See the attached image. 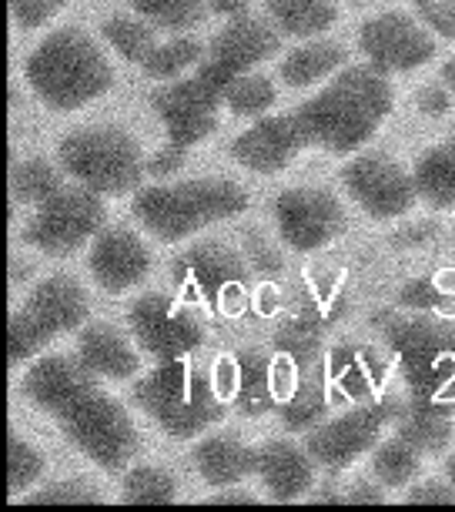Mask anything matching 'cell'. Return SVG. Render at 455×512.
Listing matches in <instances>:
<instances>
[{
	"instance_id": "1",
	"label": "cell",
	"mask_w": 455,
	"mask_h": 512,
	"mask_svg": "<svg viewBox=\"0 0 455 512\" xmlns=\"http://www.w3.org/2000/svg\"><path fill=\"white\" fill-rule=\"evenodd\" d=\"M21 395L101 472H124L131 466L141 446L134 419L108 389H101V379L77 355L37 359L24 372Z\"/></svg>"
},
{
	"instance_id": "2",
	"label": "cell",
	"mask_w": 455,
	"mask_h": 512,
	"mask_svg": "<svg viewBox=\"0 0 455 512\" xmlns=\"http://www.w3.org/2000/svg\"><path fill=\"white\" fill-rule=\"evenodd\" d=\"M395 108L389 74L375 64H345L328 77L322 91L295 108V124L305 148L328 154H355L369 144Z\"/></svg>"
},
{
	"instance_id": "3",
	"label": "cell",
	"mask_w": 455,
	"mask_h": 512,
	"mask_svg": "<svg viewBox=\"0 0 455 512\" xmlns=\"http://www.w3.org/2000/svg\"><path fill=\"white\" fill-rule=\"evenodd\" d=\"M27 88L47 111H81L114 88V67L91 34L61 27L47 34L24 61Z\"/></svg>"
},
{
	"instance_id": "4",
	"label": "cell",
	"mask_w": 455,
	"mask_h": 512,
	"mask_svg": "<svg viewBox=\"0 0 455 512\" xmlns=\"http://www.w3.org/2000/svg\"><path fill=\"white\" fill-rule=\"evenodd\" d=\"M382 342L389 345L405 379V395L419 409L455 412V328L439 318L375 315Z\"/></svg>"
},
{
	"instance_id": "5",
	"label": "cell",
	"mask_w": 455,
	"mask_h": 512,
	"mask_svg": "<svg viewBox=\"0 0 455 512\" xmlns=\"http://www.w3.org/2000/svg\"><path fill=\"white\" fill-rule=\"evenodd\" d=\"M248 201V191L231 178H188L141 188L131 201V215L154 241L178 245L218 221L238 218Z\"/></svg>"
},
{
	"instance_id": "6",
	"label": "cell",
	"mask_w": 455,
	"mask_h": 512,
	"mask_svg": "<svg viewBox=\"0 0 455 512\" xmlns=\"http://www.w3.org/2000/svg\"><path fill=\"white\" fill-rule=\"evenodd\" d=\"M131 399L171 439H195L228 415L215 375L188 359L158 362L148 375H138Z\"/></svg>"
},
{
	"instance_id": "7",
	"label": "cell",
	"mask_w": 455,
	"mask_h": 512,
	"mask_svg": "<svg viewBox=\"0 0 455 512\" xmlns=\"http://www.w3.org/2000/svg\"><path fill=\"white\" fill-rule=\"evenodd\" d=\"M57 161H61L64 175H71L77 185L98 191L101 198L134 195L148 175V158L141 154V144L114 124L71 131L57 144Z\"/></svg>"
},
{
	"instance_id": "8",
	"label": "cell",
	"mask_w": 455,
	"mask_h": 512,
	"mask_svg": "<svg viewBox=\"0 0 455 512\" xmlns=\"http://www.w3.org/2000/svg\"><path fill=\"white\" fill-rule=\"evenodd\" d=\"M87 315H91V302H87L81 282H74L71 275L41 278L11 315V328H7L11 365L21 369L61 335L81 332Z\"/></svg>"
},
{
	"instance_id": "9",
	"label": "cell",
	"mask_w": 455,
	"mask_h": 512,
	"mask_svg": "<svg viewBox=\"0 0 455 512\" xmlns=\"http://www.w3.org/2000/svg\"><path fill=\"white\" fill-rule=\"evenodd\" d=\"M228 84V77L215 71L208 61H201L191 77L164 81L151 94V108L168 131V141L178 144V148H195L198 141H205L218 128Z\"/></svg>"
},
{
	"instance_id": "10",
	"label": "cell",
	"mask_w": 455,
	"mask_h": 512,
	"mask_svg": "<svg viewBox=\"0 0 455 512\" xmlns=\"http://www.w3.org/2000/svg\"><path fill=\"white\" fill-rule=\"evenodd\" d=\"M405 409L402 399H365L355 409H348L332 419H322L315 429H308L305 449L325 472H342L352 462H358L365 452H375V446L385 439V429L399 422Z\"/></svg>"
},
{
	"instance_id": "11",
	"label": "cell",
	"mask_w": 455,
	"mask_h": 512,
	"mask_svg": "<svg viewBox=\"0 0 455 512\" xmlns=\"http://www.w3.org/2000/svg\"><path fill=\"white\" fill-rule=\"evenodd\" d=\"M104 218H108L104 198L74 181V185H64L54 198H47L44 205H37L21 238L47 258H71L98 238Z\"/></svg>"
},
{
	"instance_id": "12",
	"label": "cell",
	"mask_w": 455,
	"mask_h": 512,
	"mask_svg": "<svg viewBox=\"0 0 455 512\" xmlns=\"http://www.w3.org/2000/svg\"><path fill=\"white\" fill-rule=\"evenodd\" d=\"M338 181H342L345 195L372 221L402 218V215H409L412 205L419 201L415 175L385 151L358 154V158H352L338 171Z\"/></svg>"
},
{
	"instance_id": "13",
	"label": "cell",
	"mask_w": 455,
	"mask_h": 512,
	"mask_svg": "<svg viewBox=\"0 0 455 512\" xmlns=\"http://www.w3.org/2000/svg\"><path fill=\"white\" fill-rule=\"evenodd\" d=\"M245 255L231 251L221 241H205V245H191L171 262V278L188 298L231 312L238 298H245L248 272Z\"/></svg>"
},
{
	"instance_id": "14",
	"label": "cell",
	"mask_w": 455,
	"mask_h": 512,
	"mask_svg": "<svg viewBox=\"0 0 455 512\" xmlns=\"http://www.w3.org/2000/svg\"><path fill=\"white\" fill-rule=\"evenodd\" d=\"M275 228L292 251L312 255L345 235L348 215L328 188H288L275 198Z\"/></svg>"
},
{
	"instance_id": "15",
	"label": "cell",
	"mask_w": 455,
	"mask_h": 512,
	"mask_svg": "<svg viewBox=\"0 0 455 512\" xmlns=\"http://www.w3.org/2000/svg\"><path fill=\"white\" fill-rule=\"evenodd\" d=\"M124 318H128L131 338L154 362L188 359V355L198 352L201 342H205V328H201L185 308H178L161 292H148V295L134 298Z\"/></svg>"
},
{
	"instance_id": "16",
	"label": "cell",
	"mask_w": 455,
	"mask_h": 512,
	"mask_svg": "<svg viewBox=\"0 0 455 512\" xmlns=\"http://www.w3.org/2000/svg\"><path fill=\"white\" fill-rule=\"evenodd\" d=\"M358 51L385 74L415 71L435 57V41L419 21L402 11H385L358 27Z\"/></svg>"
},
{
	"instance_id": "17",
	"label": "cell",
	"mask_w": 455,
	"mask_h": 512,
	"mask_svg": "<svg viewBox=\"0 0 455 512\" xmlns=\"http://www.w3.org/2000/svg\"><path fill=\"white\" fill-rule=\"evenodd\" d=\"M87 272L101 292L124 295L151 275V251L138 231L124 225H104L87 248Z\"/></svg>"
},
{
	"instance_id": "18",
	"label": "cell",
	"mask_w": 455,
	"mask_h": 512,
	"mask_svg": "<svg viewBox=\"0 0 455 512\" xmlns=\"http://www.w3.org/2000/svg\"><path fill=\"white\" fill-rule=\"evenodd\" d=\"M231 158L241 164L251 175H278V171L292 168L298 154L305 151L302 131L295 124V114H265L251 124L248 131H241L231 141Z\"/></svg>"
},
{
	"instance_id": "19",
	"label": "cell",
	"mask_w": 455,
	"mask_h": 512,
	"mask_svg": "<svg viewBox=\"0 0 455 512\" xmlns=\"http://www.w3.org/2000/svg\"><path fill=\"white\" fill-rule=\"evenodd\" d=\"M278 51H282V31H271L265 21L251 14H238L231 17L228 27H221L211 37L205 61L225 74L228 81H235L238 74L255 71L261 61L275 57Z\"/></svg>"
},
{
	"instance_id": "20",
	"label": "cell",
	"mask_w": 455,
	"mask_h": 512,
	"mask_svg": "<svg viewBox=\"0 0 455 512\" xmlns=\"http://www.w3.org/2000/svg\"><path fill=\"white\" fill-rule=\"evenodd\" d=\"M318 462L305 446H295L288 439H268L258 446L255 456V479L261 492L275 502H295L305 499L315 486Z\"/></svg>"
},
{
	"instance_id": "21",
	"label": "cell",
	"mask_w": 455,
	"mask_h": 512,
	"mask_svg": "<svg viewBox=\"0 0 455 512\" xmlns=\"http://www.w3.org/2000/svg\"><path fill=\"white\" fill-rule=\"evenodd\" d=\"M215 385L221 399L245 415H265L278 402L275 369L261 352L221 355L215 365Z\"/></svg>"
},
{
	"instance_id": "22",
	"label": "cell",
	"mask_w": 455,
	"mask_h": 512,
	"mask_svg": "<svg viewBox=\"0 0 455 512\" xmlns=\"http://www.w3.org/2000/svg\"><path fill=\"white\" fill-rule=\"evenodd\" d=\"M134 338H128L121 328L108 322H91L77 332V359L91 369L98 379L108 382H128L138 379L141 372V355L134 349Z\"/></svg>"
},
{
	"instance_id": "23",
	"label": "cell",
	"mask_w": 455,
	"mask_h": 512,
	"mask_svg": "<svg viewBox=\"0 0 455 512\" xmlns=\"http://www.w3.org/2000/svg\"><path fill=\"white\" fill-rule=\"evenodd\" d=\"M255 456L258 449H251L238 436H228V432H211L191 449L195 472L211 489L241 486L248 476H255Z\"/></svg>"
},
{
	"instance_id": "24",
	"label": "cell",
	"mask_w": 455,
	"mask_h": 512,
	"mask_svg": "<svg viewBox=\"0 0 455 512\" xmlns=\"http://www.w3.org/2000/svg\"><path fill=\"white\" fill-rule=\"evenodd\" d=\"M325 379H328V392L335 399H375V392L382 389L385 382V365L372 349H362V345H335L332 352L325 355Z\"/></svg>"
},
{
	"instance_id": "25",
	"label": "cell",
	"mask_w": 455,
	"mask_h": 512,
	"mask_svg": "<svg viewBox=\"0 0 455 512\" xmlns=\"http://www.w3.org/2000/svg\"><path fill=\"white\" fill-rule=\"evenodd\" d=\"M348 64V51L335 41H305L298 44L295 51H288L278 64V77L288 84V88L302 91L312 88V84H322L328 77H335L342 67Z\"/></svg>"
},
{
	"instance_id": "26",
	"label": "cell",
	"mask_w": 455,
	"mask_h": 512,
	"mask_svg": "<svg viewBox=\"0 0 455 512\" xmlns=\"http://www.w3.org/2000/svg\"><path fill=\"white\" fill-rule=\"evenodd\" d=\"M412 175L415 188H419V201L435 211L455 208V138L425 148L415 158Z\"/></svg>"
},
{
	"instance_id": "27",
	"label": "cell",
	"mask_w": 455,
	"mask_h": 512,
	"mask_svg": "<svg viewBox=\"0 0 455 512\" xmlns=\"http://www.w3.org/2000/svg\"><path fill=\"white\" fill-rule=\"evenodd\" d=\"M261 7L271 17V24L295 41L322 37L338 21V7L332 0H261Z\"/></svg>"
},
{
	"instance_id": "28",
	"label": "cell",
	"mask_w": 455,
	"mask_h": 512,
	"mask_svg": "<svg viewBox=\"0 0 455 512\" xmlns=\"http://www.w3.org/2000/svg\"><path fill=\"white\" fill-rule=\"evenodd\" d=\"M395 432L409 439L415 449H422L425 456H442L455 442L452 412L419 409V405H412V402H405L399 422H395Z\"/></svg>"
},
{
	"instance_id": "29",
	"label": "cell",
	"mask_w": 455,
	"mask_h": 512,
	"mask_svg": "<svg viewBox=\"0 0 455 512\" xmlns=\"http://www.w3.org/2000/svg\"><path fill=\"white\" fill-rule=\"evenodd\" d=\"M422 449H415L405 436H389L382 439L372 452V476L382 482L389 492H405L419 479L422 472Z\"/></svg>"
},
{
	"instance_id": "30",
	"label": "cell",
	"mask_w": 455,
	"mask_h": 512,
	"mask_svg": "<svg viewBox=\"0 0 455 512\" xmlns=\"http://www.w3.org/2000/svg\"><path fill=\"white\" fill-rule=\"evenodd\" d=\"M154 31H158V27L148 24L138 14H111V17H104V24H101L104 41H108L124 61L138 64V67L148 61V54L158 47V34Z\"/></svg>"
},
{
	"instance_id": "31",
	"label": "cell",
	"mask_w": 455,
	"mask_h": 512,
	"mask_svg": "<svg viewBox=\"0 0 455 512\" xmlns=\"http://www.w3.org/2000/svg\"><path fill=\"white\" fill-rule=\"evenodd\" d=\"M131 7V14L144 17L148 24H154L158 31L171 34H188L195 27L205 24V17L211 7L205 0H124Z\"/></svg>"
},
{
	"instance_id": "32",
	"label": "cell",
	"mask_w": 455,
	"mask_h": 512,
	"mask_svg": "<svg viewBox=\"0 0 455 512\" xmlns=\"http://www.w3.org/2000/svg\"><path fill=\"white\" fill-rule=\"evenodd\" d=\"M64 188L61 171L54 168L47 158H21L14 161L11 171V191H14V205H44L47 198H54Z\"/></svg>"
},
{
	"instance_id": "33",
	"label": "cell",
	"mask_w": 455,
	"mask_h": 512,
	"mask_svg": "<svg viewBox=\"0 0 455 512\" xmlns=\"http://www.w3.org/2000/svg\"><path fill=\"white\" fill-rule=\"evenodd\" d=\"M205 47H201L195 37H174L168 44H158L148 54V61L141 64V74L151 77V81H174L188 71V67H198L205 61Z\"/></svg>"
},
{
	"instance_id": "34",
	"label": "cell",
	"mask_w": 455,
	"mask_h": 512,
	"mask_svg": "<svg viewBox=\"0 0 455 512\" xmlns=\"http://www.w3.org/2000/svg\"><path fill=\"white\" fill-rule=\"evenodd\" d=\"M275 101H278L275 84L258 71L238 74L225 91V108L231 114H238V118H265L275 108Z\"/></svg>"
},
{
	"instance_id": "35",
	"label": "cell",
	"mask_w": 455,
	"mask_h": 512,
	"mask_svg": "<svg viewBox=\"0 0 455 512\" xmlns=\"http://www.w3.org/2000/svg\"><path fill=\"white\" fill-rule=\"evenodd\" d=\"M44 472L47 462L41 452L17 432H11V439H7V492H11V499L27 496L44 479Z\"/></svg>"
},
{
	"instance_id": "36",
	"label": "cell",
	"mask_w": 455,
	"mask_h": 512,
	"mask_svg": "<svg viewBox=\"0 0 455 512\" xmlns=\"http://www.w3.org/2000/svg\"><path fill=\"white\" fill-rule=\"evenodd\" d=\"M121 499L124 502H174L178 499V482L164 469L134 466L121 476Z\"/></svg>"
},
{
	"instance_id": "37",
	"label": "cell",
	"mask_w": 455,
	"mask_h": 512,
	"mask_svg": "<svg viewBox=\"0 0 455 512\" xmlns=\"http://www.w3.org/2000/svg\"><path fill=\"white\" fill-rule=\"evenodd\" d=\"M27 506H61V502H101V492L84 486L81 479H61V482H51V486L37 489V492H27L24 496Z\"/></svg>"
},
{
	"instance_id": "38",
	"label": "cell",
	"mask_w": 455,
	"mask_h": 512,
	"mask_svg": "<svg viewBox=\"0 0 455 512\" xmlns=\"http://www.w3.org/2000/svg\"><path fill=\"white\" fill-rule=\"evenodd\" d=\"M241 255H245V262L255 268L258 275H282V255H278L275 248L268 245V238H261L255 228L241 231Z\"/></svg>"
},
{
	"instance_id": "39",
	"label": "cell",
	"mask_w": 455,
	"mask_h": 512,
	"mask_svg": "<svg viewBox=\"0 0 455 512\" xmlns=\"http://www.w3.org/2000/svg\"><path fill=\"white\" fill-rule=\"evenodd\" d=\"M67 4L71 0H11V17L21 31H37L47 21H54Z\"/></svg>"
},
{
	"instance_id": "40",
	"label": "cell",
	"mask_w": 455,
	"mask_h": 512,
	"mask_svg": "<svg viewBox=\"0 0 455 512\" xmlns=\"http://www.w3.org/2000/svg\"><path fill=\"white\" fill-rule=\"evenodd\" d=\"M419 11L422 24H429L439 37H452L455 41V0H412Z\"/></svg>"
},
{
	"instance_id": "41",
	"label": "cell",
	"mask_w": 455,
	"mask_h": 512,
	"mask_svg": "<svg viewBox=\"0 0 455 512\" xmlns=\"http://www.w3.org/2000/svg\"><path fill=\"white\" fill-rule=\"evenodd\" d=\"M405 502H455V486L449 479H415L409 489L402 492Z\"/></svg>"
},
{
	"instance_id": "42",
	"label": "cell",
	"mask_w": 455,
	"mask_h": 512,
	"mask_svg": "<svg viewBox=\"0 0 455 512\" xmlns=\"http://www.w3.org/2000/svg\"><path fill=\"white\" fill-rule=\"evenodd\" d=\"M185 154H188V148H178V144H171V141H168V148L154 151L151 158H148V175H154V178H168L171 171H178L181 164H185Z\"/></svg>"
},
{
	"instance_id": "43",
	"label": "cell",
	"mask_w": 455,
	"mask_h": 512,
	"mask_svg": "<svg viewBox=\"0 0 455 512\" xmlns=\"http://www.w3.org/2000/svg\"><path fill=\"white\" fill-rule=\"evenodd\" d=\"M419 111L422 114H445L452 108V101H455V94L445 88V84L439 81V84H429V88H422L419 91Z\"/></svg>"
},
{
	"instance_id": "44",
	"label": "cell",
	"mask_w": 455,
	"mask_h": 512,
	"mask_svg": "<svg viewBox=\"0 0 455 512\" xmlns=\"http://www.w3.org/2000/svg\"><path fill=\"white\" fill-rule=\"evenodd\" d=\"M385 492H389V489H385L379 479H362L358 486H352L345 492L342 502H382Z\"/></svg>"
},
{
	"instance_id": "45",
	"label": "cell",
	"mask_w": 455,
	"mask_h": 512,
	"mask_svg": "<svg viewBox=\"0 0 455 512\" xmlns=\"http://www.w3.org/2000/svg\"><path fill=\"white\" fill-rule=\"evenodd\" d=\"M211 11L215 14H225V17H238V14H248V0H211Z\"/></svg>"
},
{
	"instance_id": "46",
	"label": "cell",
	"mask_w": 455,
	"mask_h": 512,
	"mask_svg": "<svg viewBox=\"0 0 455 512\" xmlns=\"http://www.w3.org/2000/svg\"><path fill=\"white\" fill-rule=\"evenodd\" d=\"M211 502H255V496H251V492H245V489H231V492H218L215 489Z\"/></svg>"
},
{
	"instance_id": "47",
	"label": "cell",
	"mask_w": 455,
	"mask_h": 512,
	"mask_svg": "<svg viewBox=\"0 0 455 512\" xmlns=\"http://www.w3.org/2000/svg\"><path fill=\"white\" fill-rule=\"evenodd\" d=\"M442 84H445V88H449L452 94H455V57H449V61H445L442 64Z\"/></svg>"
},
{
	"instance_id": "48",
	"label": "cell",
	"mask_w": 455,
	"mask_h": 512,
	"mask_svg": "<svg viewBox=\"0 0 455 512\" xmlns=\"http://www.w3.org/2000/svg\"><path fill=\"white\" fill-rule=\"evenodd\" d=\"M442 476L455 486V449H449V456H445V466H442Z\"/></svg>"
}]
</instances>
